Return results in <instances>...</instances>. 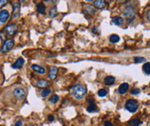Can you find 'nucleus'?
<instances>
[{"label": "nucleus", "mask_w": 150, "mask_h": 126, "mask_svg": "<svg viewBox=\"0 0 150 126\" xmlns=\"http://www.w3.org/2000/svg\"><path fill=\"white\" fill-rule=\"evenodd\" d=\"M9 19V12L8 10H0V23L6 24Z\"/></svg>", "instance_id": "0eeeda50"}, {"label": "nucleus", "mask_w": 150, "mask_h": 126, "mask_svg": "<svg viewBox=\"0 0 150 126\" xmlns=\"http://www.w3.org/2000/svg\"><path fill=\"white\" fill-rule=\"evenodd\" d=\"M107 93H108L107 90H105V89H101V90H99L98 95H99V97H104V96H106Z\"/></svg>", "instance_id": "a878e982"}, {"label": "nucleus", "mask_w": 150, "mask_h": 126, "mask_svg": "<svg viewBox=\"0 0 150 126\" xmlns=\"http://www.w3.org/2000/svg\"><path fill=\"white\" fill-rule=\"evenodd\" d=\"M140 123H141V122H140V120L138 118H134L129 122L130 126H139Z\"/></svg>", "instance_id": "aec40b11"}, {"label": "nucleus", "mask_w": 150, "mask_h": 126, "mask_svg": "<svg viewBox=\"0 0 150 126\" xmlns=\"http://www.w3.org/2000/svg\"><path fill=\"white\" fill-rule=\"evenodd\" d=\"M13 95H14V97L18 100H23L25 98V96H26V90L21 87H18L14 90Z\"/></svg>", "instance_id": "39448f33"}, {"label": "nucleus", "mask_w": 150, "mask_h": 126, "mask_svg": "<svg viewBox=\"0 0 150 126\" xmlns=\"http://www.w3.org/2000/svg\"><path fill=\"white\" fill-rule=\"evenodd\" d=\"M125 109L128 111V112L132 113H136L138 109V102L136 100H134V99L128 100L125 103Z\"/></svg>", "instance_id": "7ed1b4c3"}, {"label": "nucleus", "mask_w": 150, "mask_h": 126, "mask_svg": "<svg viewBox=\"0 0 150 126\" xmlns=\"http://www.w3.org/2000/svg\"><path fill=\"white\" fill-rule=\"evenodd\" d=\"M87 111L88 113H94L97 111V106L94 103H90V104H88V106L87 107Z\"/></svg>", "instance_id": "4be33fe9"}, {"label": "nucleus", "mask_w": 150, "mask_h": 126, "mask_svg": "<svg viewBox=\"0 0 150 126\" xmlns=\"http://www.w3.org/2000/svg\"><path fill=\"white\" fill-rule=\"evenodd\" d=\"M140 93V90L139 89H133L132 92H131V94L132 95H137Z\"/></svg>", "instance_id": "cd10ccee"}, {"label": "nucleus", "mask_w": 150, "mask_h": 126, "mask_svg": "<svg viewBox=\"0 0 150 126\" xmlns=\"http://www.w3.org/2000/svg\"><path fill=\"white\" fill-rule=\"evenodd\" d=\"M22 125V121H17L13 126H21Z\"/></svg>", "instance_id": "c756f323"}, {"label": "nucleus", "mask_w": 150, "mask_h": 126, "mask_svg": "<svg viewBox=\"0 0 150 126\" xmlns=\"http://www.w3.org/2000/svg\"><path fill=\"white\" fill-rule=\"evenodd\" d=\"M123 14L124 15V17H125L130 22H131L132 20H134V18H136V11H134V8L131 6L124 7L123 10Z\"/></svg>", "instance_id": "f03ea898"}, {"label": "nucleus", "mask_w": 150, "mask_h": 126, "mask_svg": "<svg viewBox=\"0 0 150 126\" xmlns=\"http://www.w3.org/2000/svg\"><path fill=\"white\" fill-rule=\"evenodd\" d=\"M45 10H46V7H45V5L43 3H39L37 5V11L40 14H44L45 13Z\"/></svg>", "instance_id": "dca6fc26"}, {"label": "nucleus", "mask_w": 150, "mask_h": 126, "mask_svg": "<svg viewBox=\"0 0 150 126\" xmlns=\"http://www.w3.org/2000/svg\"><path fill=\"white\" fill-rule=\"evenodd\" d=\"M32 70L34 72H36L38 74H44V73H45V69L41 67V66H39V65L33 64L32 66Z\"/></svg>", "instance_id": "f8f14e48"}, {"label": "nucleus", "mask_w": 150, "mask_h": 126, "mask_svg": "<svg viewBox=\"0 0 150 126\" xmlns=\"http://www.w3.org/2000/svg\"><path fill=\"white\" fill-rule=\"evenodd\" d=\"M7 3H8L7 0H0V8H1L3 6H5Z\"/></svg>", "instance_id": "c85d7f7f"}, {"label": "nucleus", "mask_w": 150, "mask_h": 126, "mask_svg": "<svg viewBox=\"0 0 150 126\" xmlns=\"http://www.w3.org/2000/svg\"><path fill=\"white\" fill-rule=\"evenodd\" d=\"M25 63V60L23 58H18L16 61H15L13 64H12V69H21Z\"/></svg>", "instance_id": "9d476101"}, {"label": "nucleus", "mask_w": 150, "mask_h": 126, "mask_svg": "<svg viewBox=\"0 0 150 126\" xmlns=\"http://www.w3.org/2000/svg\"><path fill=\"white\" fill-rule=\"evenodd\" d=\"M51 92H52L51 89H45V90H43L42 92V98L48 97L49 95H50V93H51Z\"/></svg>", "instance_id": "393cba45"}, {"label": "nucleus", "mask_w": 150, "mask_h": 126, "mask_svg": "<svg viewBox=\"0 0 150 126\" xmlns=\"http://www.w3.org/2000/svg\"><path fill=\"white\" fill-rule=\"evenodd\" d=\"M58 100H59V97H58V95H56V94L52 95L51 98L49 99V102H51V103H53V104L57 103V102H58Z\"/></svg>", "instance_id": "5701e85b"}, {"label": "nucleus", "mask_w": 150, "mask_h": 126, "mask_svg": "<svg viewBox=\"0 0 150 126\" xmlns=\"http://www.w3.org/2000/svg\"><path fill=\"white\" fill-rule=\"evenodd\" d=\"M4 30L7 32L8 36H13V35L16 34L18 30V27L16 24H10V25H8L7 27H5Z\"/></svg>", "instance_id": "423d86ee"}, {"label": "nucleus", "mask_w": 150, "mask_h": 126, "mask_svg": "<svg viewBox=\"0 0 150 126\" xmlns=\"http://www.w3.org/2000/svg\"><path fill=\"white\" fill-rule=\"evenodd\" d=\"M84 11H85V13H86L87 15H93L95 13V10H94L93 7L90 6V5H88V6L85 7Z\"/></svg>", "instance_id": "f3484780"}, {"label": "nucleus", "mask_w": 150, "mask_h": 126, "mask_svg": "<svg viewBox=\"0 0 150 126\" xmlns=\"http://www.w3.org/2000/svg\"><path fill=\"white\" fill-rule=\"evenodd\" d=\"M129 90V84L126 83V82H124V83H122L121 85L119 86V89H118V92L120 94H125L127 92V90Z\"/></svg>", "instance_id": "9b49d317"}, {"label": "nucleus", "mask_w": 150, "mask_h": 126, "mask_svg": "<svg viewBox=\"0 0 150 126\" xmlns=\"http://www.w3.org/2000/svg\"><path fill=\"white\" fill-rule=\"evenodd\" d=\"M120 40V37L118 36V35H111V37H110V41H111L112 43H118Z\"/></svg>", "instance_id": "412c9836"}, {"label": "nucleus", "mask_w": 150, "mask_h": 126, "mask_svg": "<svg viewBox=\"0 0 150 126\" xmlns=\"http://www.w3.org/2000/svg\"><path fill=\"white\" fill-rule=\"evenodd\" d=\"M48 120H49V122H53V120H54V117H53V115H48Z\"/></svg>", "instance_id": "7c9ffc66"}, {"label": "nucleus", "mask_w": 150, "mask_h": 126, "mask_svg": "<svg viewBox=\"0 0 150 126\" xmlns=\"http://www.w3.org/2000/svg\"><path fill=\"white\" fill-rule=\"evenodd\" d=\"M19 9H21V5L18 2H13V13L12 18H17L19 17Z\"/></svg>", "instance_id": "6e6552de"}, {"label": "nucleus", "mask_w": 150, "mask_h": 126, "mask_svg": "<svg viewBox=\"0 0 150 126\" xmlns=\"http://www.w3.org/2000/svg\"><path fill=\"white\" fill-rule=\"evenodd\" d=\"M87 93V89L84 87L82 84H77L75 85L73 87V95L74 97L77 100H81L84 98V96Z\"/></svg>", "instance_id": "f257e3e1"}, {"label": "nucleus", "mask_w": 150, "mask_h": 126, "mask_svg": "<svg viewBox=\"0 0 150 126\" xmlns=\"http://www.w3.org/2000/svg\"><path fill=\"white\" fill-rule=\"evenodd\" d=\"M57 72H58V69L57 67L55 66H52L51 68H50V70H49V78L50 80H55L56 76H57Z\"/></svg>", "instance_id": "1a4fd4ad"}, {"label": "nucleus", "mask_w": 150, "mask_h": 126, "mask_svg": "<svg viewBox=\"0 0 150 126\" xmlns=\"http://www.w3.org/2000/svg\"><path fill=\"white\" fill-rule=\"evenodd\" d=\"M147 19L148 21H150V10H148L147 13Z\"/></svg>", "instance_id": "473e14b6"}, {"label": "nucleus", "mask_w": 150, "mask_h": 126, "mask_svg": "<svg viewBox=\"0 0 150 126\" xmlns=\"http://www.w3.org/2000/svg\"><path fill=\"white\" fill-rule=\"evenodd\" d=\"M114 82H115V78L113 76H108L104 79V84L108 85V86H111Z\"/></svg>", "instance_id": "4468645a"}, {"label": "nucleus", "mask_w": 150, "mask_h": 126, "mask_svg": "<svg viewBox=\"0 0 150 126\" xmlns=\"http://www.w3.org/2000/svg\"><path fill=\"white\" fill-rule=\"evenodd\" d=\"M37 86L40 88H46L49 86V82L46 80H39L37 82Z\"/></svg>", "instance_id": "2eb2a0df"}, {"label": "nucleus", "mask_w": 150, "mask_h": 126, "mask_svg": "<svg viewBox=\"0 0 150 126\" xmlns=\"http://www.w3.org/2000/svg\"><path fill=\"white\" fill-rule=\"evenodd\" d=\"M106 5V2L103 1V0H96L94 1V6L97 8H103Z\"/></svg>", "instance_id": "a211bd4d"}, {"label": "nucleus", "mask_w": 150, "mask_h": 126, "mask_svg": "<svg viewBox=\"0 0 150 126\" xmlns=\"http://www.w3.org/2000/svg\"><path fill=\"white\" fill-rule=\"evenodd\" d=\"M104 126H113V124L111 122H109V121H106V122L104 123Z\"/></svg>", "instance_id": "2f4dec72"}, {"label": "nucleus", "mask_w": 150, "mask_h": 126, "mask_svg": "<svg viewBox=\"0 0 150 126\" xmlns=\"http://www.w3.org/2000/svg\"><path fill=\"white\" fill-rule=\"evenodd\" d=\"M49 16H50V18H55L57 16V8H56V7H53L49 10Z\"/></svg>", "instance_id": "6ab92c4d"}, {"label": "nucleus", "mask_w": 150, "mask_h": 126, "mask_svg": "<svg viewBox=\"0 0 150 126\" xmlns=\"http://www.w3.org/2000/svg\"><path fill=\"white\" fill-rule=\"evenodd\" d=\"M143 61H146V59L143 58V57H136L134 58V62L136 63H140V62H143Z\"/></svg>", "instance_id": "bb28decb"}, {"label": "nucleus", "mask_w": 150, "mask_h": 126, "mask_svg": "<svg viewBox=\"0 0 150 126\" xmlns=\"http://www.w3.org/2000/svg\"><path fill=\"white\" fill-rule=\"evenodd\" d=\"M112 22L114 25H116V26H121L122 24H123L124 19L122 17H114V18H112Z\"/></svg>", "instance_id": "ddd939ff"}, {"label": "nucleus", "mask_w": 150, "mask_h": 126, "mask_svg": "<svg viewBox=\"0 0 150 126\" xmlns=\"http://www.w3.org/2000/svg\"><path fill=\"white\" fill-rule=\"evenodd\" d=\"M14 46V40L12 38H8L7 40H5L4 44L1 47V53H7Z\"/></svg>", "instance_id": "20e7f679"}, {"label": "nucleus", "mask_w": 150, "mask_h": 126, "mask_svg": "<svg viewBox=\"0 0 150 126\" xmlns=\"http://www.w3.org/2000/svg\"><path fill=\"white\" fill-rule=\"evenodd\" d=\"M143 70H144V72L146 73V74H147V75L150 74V63L149 62H147V63L144 64Z\"/></svg>", "instance_id": "b1692460"}]
</instances>
